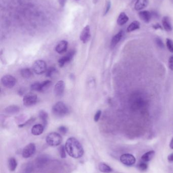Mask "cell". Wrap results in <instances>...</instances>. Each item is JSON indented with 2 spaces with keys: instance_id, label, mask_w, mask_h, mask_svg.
Returning <instances> with one entry per match:
<instances>
[{
  "instance_id": "ee69618b",
  "label": "cell",
  "mask_w": 173,
  "mask_h": 173,
  "mask_svg": "<svg viewBox=\"0 0 173 173\" xmlns=\"http://www.w3.org/2000/svg\"><path fill=\"white\" fill-rule=\"evenodd\" d=\"M76 1H77V0H76Z\"/></svg>"
},
{
  "instance_id": "7402d4cb",
  "label": "cell",
  "mask_w": 173,
  "mask_h": 173,
  "mask_svg": "<svg viewBox=\"0 0 173 173\" xmlns=\"http://www.w3.org/2000/svg\"><path fill=\"white\" fill-rule=\"evenodd\" d=\"M98 169L101 172L104 173H110L112 171V169L110 167L103 163H100L99 164Z\"/></svg>"
},
{
  "instance_id": "d4e9b609",
  "label": "cell",
  "mask_w": 173,
  "mask_h": 173,
  "mask_svg": "<svg viewBox=\"0 0 173 173\" xmlns=\"http://www.w3.org/2000/svg\"><path fill=\"white\" fill-rule=\"evenodd\" d=\"M39 116L43 122L44 126L45 127L47 125L48 119V114L47 112L44 110H40L39 112Z\"/></svg>"
},
{
  "instance_id": "ba28073f",
  "label": "cell",
  "mask_w": 173,
  "mask_h": 173,
  "mask_svg": "<svg viewBox=\"0 0 173 173\" xmlns=\"http://www.w3.org/2000/svg\"><path fill=\"white\" fill-rule=\"evenodd\" d=\"M36 152V146L34 143H30L24 148L22 155L24 158H29L35 154Z\"/></svg>"
},
{
  "instance_id": "b9f144b4",
  "label": "cell",
  "mask_w": 173,
  "mask_h": 173,
  "mask_svg": "<svg viewBox=\"0 0 173 173\" xmlns=\"http://www.w3.org/2000/svg\"><path fill=\"white\" fill-rule=\"evenodd\" d=\"M98 2V0H93V3L94 4H96V3Z\"/></svg>"
},
{
  "instance_id": "7a4b0ae2",
  "label": "cell",
  "mask_w": 173,
  "mask_h": 173,
  "mask_svg": "<svg viewBox=\"0 0 173 173\" xmlns=\"http://www.w3.org/2000/svg\"><path fill=\"white\" fill-rule=\"evenodd\" d=\"M52 112L55 116L63 117L69 113V109L64 103L58 102L52 106Z\"/></svg>"
},
{
  "instance_id": "7c38bea8",
  "label": "cell",
  "mask_w": 173,
  "mask_h": 173,
  "mask_svg": "<svg viewBox=\"0 0 173 173\" xmlns=\"http://www.w3.org/2000/svg\"><path fill=\"white\" fill-rule=\"evenodd\" d=\"M68 45V42L65 41V40L61 41L59 42L56 46L55 50L59 54H63L67 51Z\"/></svg>"
},
{
  "instance_id": "f6af8a7d",
  "label": "cell",
  "mask_w": 173,
  "mask_h": 173,
  "mask_svg": "<svg viewBox=\"0 0 173 173\" xmlns=\"http://www.w3.org/2000/svg\"><path fill=\"white\" fill-rule=\"evenodd\" d=\"M134 1H135V0H134Z\"/></svg>"
},
{
  "instance_id": "8d00e7d4",
  "label": "cell",
  "mask_w": 173,
  "mask_h": 173,
  "mask_svg": "<svg viewBox=\"0 0 173 173\" xmlns=\"http://www.w3.org/2000/svg\"><path fill=\"white\" fill-rule=\"evenodd\" d=\"M151 13L152 17L156 18L159 17V15L158 14V13L156 11H152Z\"/></svg>"
},
{
  "instance_id": "9a60e30c",
  "label": "cell",
  "mask_w": 173,
  "mask_h": 173,
  "mask_svg": "<svg viewBox=\"0 0 173 173\" xmlns=\"http://www.w3.org/2000/svg\"><path fill=\"white\" fill-rule=\"evenodd\" d=\"M44 130V126L41 124H37L31 128V133L35 136H39L42 134Z\"/></svg>"
},
{
  "instance_id": "6da1fadb",
  "label": "cell",
  "mask_w": 173,
  "mask_h": 173,
  "mask_svg": "<svg viewBox=\"0 0 173 173\" xmlns=\"http://www.w3.org/2000/svg\"><path fill=\"white\" fill-rule=\"evenodd\" d=\"M65 148L69 156L74 158H79L82 156L84 149L80 143L76 138L71 137L67 140Z\"/></svg>"
},
{
  "instance_id": "f1b7e54d",
  "label": "cell",
  "mask_w": 173,
  "mask_h": 173,
  "mask_svg": "<svg viewBox=\"0 0 173 173\" xmlns=\"http://www.w3.org/2000/svg\"><path fill=\"white\" fill-rule=\"evenodd\" d=\"M56 71L57 70L55 69V67H49V69H47V71H46V76L49 78L52 77V75L55 73Z\"/></svg>"
},
{
  "instance_id": "4dcf8cb0",
  "label": "cell",
  "mask_w": 173,
  "mask_h": 173,
  "mask_svg": "<svg viewBox=\"0 0 173 173\" xmlns=\"http://www.w3.org/2000/svg\"><path fill=\"white\" fill-rule=\"evenodd\" d=\"M155 41H156V44L157 46L160 48V49H163L165 48V45L161 39H160L159 37H156L155 39Z\"/></svg>"
},
{
  "instance_id": "e575fe53",
  "label": "cell",
  "mask_w": 173,
  "mask_h": 173,
  "mask_svg": "<svg viewBox=\"0 0 173 173\" xmlns=\"http://www.w3.org/2000/svg\"><path fill=\"white\" fill-rule=\"evenodd\" d=\"M168 65L170 69L173 71V55L170 57L168 61Z\"/></svg>"
},
{
  "instance_id": "5bb4252c",
  "label": "cell",
  "mask_w": 173,
  "mask_h": 173,
  "mask_svg": "<svg viewBox=\"0 0 173 173\" xmlns=\"http://www.w3.org/2000/svg\"><path fill=\"white\" fill-rule=\"evenodd\" d=\"M139 15L140 18L146 23L149 22L152 18L151 13L146 10L140 11L139 13Z\"/></svg>"
},
{
  "instance_id": "277c9868",
  "label": "cell",
  "mask_w": 173,
  "mask_h": 173,
  "mask_svg": "<svg viewBox=\"0 0 173 173\" xmlns=\"http://www.w3.org/2000/svg\"><path fill=\"white\" fill-rule=\"evenodd\" d=\"M33 69L36 74L42 75L47 71V64L43 60H38L33 63Z\"/></svg>"
},
{
  "instance_id": "d590c367",
  "label": "cell",
  "mask_w": 173,
  "mask_h": 173,
  "mask_svg": "<svg viewBox=\"0 0 173 173\" xmlns=\"http://www.w3.org/2000/svg\"><path fill=\"white\" fill-rule=\"evenodd\" d=\"M59 131L61 133V134H66L68 131V129L65 126H61L59 128Z\"/></svg>"
},
{
  "instance_id": "ac0fdd59",
  "label": "cell",
  "mask_w": 173,
  "mask_h": 173,
  "mask_svg": "<svg viewBox=\"0 0 173 173\" xmlns=\"http://www.w3.org/2000/svg\"><path fill=\"white\" fill-rule=\"evenodd\" d=\"M129 18L124 12H121L118 16L117 22L119 26H123L128 21Z\"/></svg>"
},
{
  "instance_id": "7bdbcfd3",
  "label": "cell",
  "mask_w": 173,
  "mask_h": 173,
  "mask_svg": "<svg viewBox=\"0 0 173 173\" xmlns=\"http://www.w3.org/2000/svg\"><path fill=\"white\" fill-rule=\"evenodd\" d=\"M172 2L173 3V0H171Z\"/></svg>"
},
{
  "instance_id": "ffe728a7",
  "label": "cell",
  "mask_w": 173,
  "mask_h": 173,
  "mask_svg": "<svg viewBox=\"0 0 173 173\" xmlns=\"http://www.w3.org/2000/svg\"><path fill=\"white\" fill-rule=\"evenodd\" d=\"M155 155V152L153 150L149 151L143 154L142 156V160L145 162H148L151 161Z\"/></svg>"
},
{
  "instance_id": "9c48e42d",
  "label": "cell",
  "mask_w": 173,
  "mask_h": 173,
  "mask_svg": "<svg viewBox=\"0 0 173 173\" xmlns=\"http://www.w3.org/2000/svg\"><path fill=\"white\" fill-rule=\"evenodd\" d=\"M91 28L89 26H86L83 29L80 35V39L83 43H86L91 38Z\"/></svg>"
},
{
  "instance_id": "ab89813d",
  "label": "cell",
  "mask_w": 173,
  "mask_h": 173,
  "mask_svg": "<svg viewBox=\"0 0 173 173\" xmlns=\"http://www.w3.org/2000/svg\"><path fill=\"white\" fill-rule=\"evenodd\" d=\"M153 28L154 29H156V30H157V29H158V28L162 29L161 26H160L158 24H156V25H154V26H153Z\"/></svg>"
},
{
  "instance_id": "603a6c76",
  "label": "cell",
  "mask_w": 173,
  "mask_h": 173,
  "mask_svg": "<svg viewBox=\"0 0 173 173\" xmlns=\"http://www.w3.org/2000/svg\"><path fill=\"white\" fill-rule=\"evenodd\" d=\"M22 77L24 79H29L33 75L32 71L29 69H24L20 71Z\"/></svg>"
},
{
  "instance_id": "60d3db41",
  "label": "cell",
  "mask_w": 173,
  "mask_h": 173,
  "mask_svg": "<svg viewBox=\"0 0 173 173\" xmlns=\"http://www.w3.org/2000/svg\"><path fill=\"white\" fill-rule=\"evenodd\" d=\"M170 148L171 149H173V138H172V139L171 141V142H170Z\"/></svg>"
},
{
  "instance_id": "83f0119b",
  "label": "cell",
  "mask_w": 173,
  "mask_h": 173,
  "mask_svg": "<svg viewBox=\"0 0 173 173\" xmlns=\"http://www.w3.org/2000/svg\"><path fill=\"white\" fill-rule=\"evenodd\" d=\"M41 84L42 92L43 91L45 90L46 89L48 88L51 84V81L49 80L44 81L43 82L41 83Z\"/></svg>"
},
{
  "instance_id": "d6a6232c",
  "label": "cell",
  "mask_w": 173,
  "mask_h": 173,
  "mask_svg": "<svg viewBox=\"0 0 173 173\" xmlns=\"http://www.w3.org/2000/svg\"><path fill=\"white\" fill-rule=\"evenodd\" d=\"M111 1L109 0L106 3V5L105 7L104 12V15H106L108 13L110 8H111Z\"/></svg>"
},
{
  "instance_id": "836d02e7",
  "label": "cell",
  "mask_w": 173,
  "mask_h": 173,
  "mask_svg": "<svg viewBox=\"0 0 173 173\" xmlns=\"http://www.w3.org/2000/svg\"><path fill=\"white\" fill-rule=\"evenodd\" d=\"M102 114V111L100 110H98L96 111L94 117V120L96 122H98L100 118V116Z\"/></svg>"
},
{
  "instance_id": "8fae6325",
  "label": "cell",
  "mask_w": 173,
  "mask_h": 173,
  "mask_svg": "<svg viewBox=\"0 0 173 173\" xmlns=\"http://www.w3.org/2000/svg\"><path fill=\"white\" fill-rule=\"evenodd\" d=\"M75 51L74 50H72L67 54V55L61 58L59 60V64L60 67H63L67 63H68L73 58L75 55Z\"/></svg>"
},
{
  "instance_id": "cb8c5ba5",
  "label": "cell",
  "mask_w": 173,
  "mask_h": 173,
  "mask_svg": "<svg viewBox=\"0 0 173 173\" xmlns=\"http://www.w3.org/2000/svg\"><path fill=\"white\" fill-rule=\"evenodd\" d=\"M17 163L16 159L14 157H11L9 159V163H8V166H9V169L10 170V171H14L17 167Z\"/></svg>"
},
{
  "instance_id": "44dd1931",
  "label": "cell",
  "mask_w": 173,
  "mask_h": 173,
  "mask_svg": "<svg viewBox=\"0 0 173 173\" xmlns=\"http://www.w3.org/2000/svg\"><path fill=\"white\" fill-rule=\"evenodd\" d=\"M140 28V24L138 21H134L130 24L127 28V32L130 33L135 30L139 29Z\"/></svg>"
},
{
  "instance_id": "f35d334b",
  "label": "cell",
  "mask_w": 173,
  "mask_h": 173,
  "mask_svg": "<svg viewBox=\"0 0 173 173\" xmlns=\"http://www.w3.org/2000/svg\"><path fill=\"white\" fill-rule=\"evenodd\" d=\"M167 159L169 162H171V163L173 162V153L170 154L169 156H168Z\"/></svg>"
},
{
  "instance_id": "5b68a950",
  "label": "cell",
  "mask_w": 173,
  "mask_h": 173,
  "mask_svg": "<svg viewBox=\"0 0 173 173\" xmlns=\"http://www.w3.org/2000/svg\"><path fill=\"white\" fill-rule=\"evenodd\" d=\"M1 83L3 86L7 88H12L15 85L16 80L11 75H5L2 77Z\"/></svg>"
},
{
  "instance_id": "3957f363",
  "label": "cell",
  "mask_w": 173,
  "mask_h": 173,
  "mask_svg": "<svg viewBox=\"0 0 173 173\" xmlns=\"http://www.w3.org/2000/svg\"><path fill=\"white\" fill-rule=\"evenodd\" d=\"M46 141L48 145L57 146L61 143L62 137L60 134L57 132H51L46 137Z\"/></svg>"
},
{
  "instance_id": "e0dca14e",
  "label": "cell",
  "mask_w": 173,
  "mask_h": 173,
  "mask_svg": "<svg viewBox=\"0 0 173 173\" xmlns=\"http://www.w3.org/2000/svg\"><path fill=\"white\" fill-rule=\"evenodd\" d=\"M162 23L163 25L164 29L167 32H171L173 30V27L172 26L171 23L170 21L169 18L167 16H165L162 20Z\"/></svg>"
},
{
  "instance_id": "4fadbf2b",
  "label": "cell",
  "mask_w": 173,
  "mask_h": 173,
  "mask_svg": "<svg viewBox=\"0 0 173 173\" xmlns=\"http://www.w3.org/2000/svg\"><path fill=\"white\" fill-rule=\"evenodd\" d=\"M123 34H124L123 31L121 30L118 32L117 34L114 35L113 37H112L111 42V45H110L111 48H114L117 45V44L120 41V40L122 39Z\"/></svg>"
},
{
  "instance_id": "484cf974",
  "label": "cell",
  "mask_w": 173,
  "mask_h": 173,
  "mask_svg": "<svg viewBox=\"0 0 173 173\" xmlns=\"http://www.w3.org/2000/svg\"><path fill=\"white\" fill-rule=\"evenodd\" d=\"M31 90L36 91L38 92H42L41 84L39 82H36L31 85Z\"/></svg>"
},
{
  "instance_id": "74e56055",
  "label": "cell",
  "mask_w": 173,
  "mask_h": 173,
  "mask_svg": "<svg viewBox=\"0 0 173 173\" xmlns=\"http://www.w3.org/2000/svg\"><path fill=\"white\" fill-rule=\"evenodd\" d=\"M66 1H67V0H59V4L62 7H63L65 6Z\"/></svg>"
},
{
  "instance_id": "f546056e",
  "label": "cell",
  "mask_w": 173,
  "mask_h": 173,
  "mask_svg": "<svg viewBox=\"0 0 173 173\" xmlns=\"http://www.w3.org/2000/svg\"><path fill=\"white\" fill-rule=\"evenodd\" d=\"M66 148L65 146L62 145L59 147V152L60 156L62 158H65L66 157Z\"/></svg>"
},
{
  "instance_id": "30bf717a",
  "label": "cell",
  "mask_w": 173,
  "mask_h": 173,
  "mask_svg": "<svg viewBox=\"0 0 173 173\" xmlns=\"http://www.w3.org/2000/svg\"><path fill=\"white\" fill-rule=\"evenodd\" d=\"M65 90V83L63 81H58L54 86V92L55 96L58 97L62 96Z\"/></svg>"
},
{
  "instance_id": "52a82bcc",
  "label": "cell",
  "mask_w": 173,
  "mask_h": 173,
  "mask_svg": "<svg viewBox=\"0 0 173 173\" xmlns=\"http://www.w3.org/2000/svg\"><path fill=\"white\" fill-rule=\"evenodd\" d=\"M120 161L123 164L128 166L133 165L136 163V158L134 156L128 154H123L120 156Z\"/></svg>"
},
{
  "instance_id": "2e32d148",
  "label": "cell",
  "mask_w": 173,
  "mask_h": 173,
  "mask_svg": "<svg viewBox=\"0 0 173 173\" xmlns=\"http://www.w3.org/2000/svg\"><path fill=\"white\" fill-rule=\"evenodd\" d=\"M148 0H137L135 5V9L137 11L143 9L148 5Z\"/></svg>"
},
{
  "instance_id": "d6986e66",
  "label": "cell",
  "mask_w": 173,
  "mask_h": 173,
  "mask_svg": "<svg viewBox=\"0 0 173 173\" xmlns=\"http://www.w3.org/2000/svg\"><path fill=\"white\" fill-rule=\"evenodd\" d=\"M20 108L19 106L16 105H10L7 107L5 109V112L9 114H16L20 111Z\"/></svg>"
},
{
  "instance_id": "1f68e13d",
  "label": "cell",
  "mask_w": 173,
  "mask_h": 173,
  "mask_svg": "<svg viewBox=\"0 0 173 173\" xmlns=\"http://www.w3.org/2000/svg\"><path fill=\"white\" fill-rule=\"evenodd\" d=\"M138 167H139V170L142 171H145L147 169V164L146 163V162H145V161H143V162H141L139 164Z\"/></svg>"
},
{
  "instance_id": "4316f807",
  "label": "cell",
  "mask_w": 173,
  "mask_h": 173,
  "mask_svg": "<svg viewBox=\"0 0 173 173\" xmlns=\"http://www.w3.org/2000/svg\"><path fill=\"white\" fill-rule=\"evenodd\" d=\"M166 45L169 51L172 53H173V42L172 41V40L170 39H167Z\"/></svg>"
},
{
  "instance_id": "8992f818",
  "label": "cell",
  "mask_w": 173,
  "mask_h": 173,
  "mask_svg": "<svg viewBox=\"0 0 173 173\" xmlns=\"http://www.w3.org/2000/svg\"><path fill=\"white\" fill-rule=\"evenodd\" d=\"M38 97L33 93H29L24 95L23 98V103L24 106L27 107L33 106L37 102Z\"/></svg>"
}]
</instances>
